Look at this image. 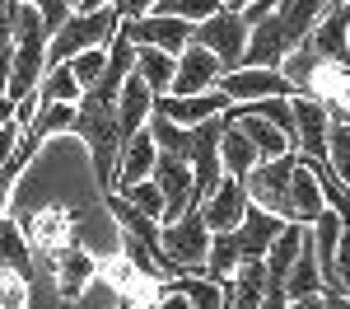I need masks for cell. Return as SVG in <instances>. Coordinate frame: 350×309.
Here are the masks:
<instances>
[{
  "label": "cell",
  "mask_w": 350,
  "mask_h": 309,
  "mask_svg": "<svg viewBox=\"0 0 350 309\" xmlns=\"http://www.w3.org/2000/svg\"><path fill=\"white\" fill-rule=\"evenodd\" d=\"M290 112H295L290 150L304 155V160H327V127H332V117L323 112V103H313L308 94H290Z\"/></svg>",
  "instance_id": "7"
},
{
  "label": "cell",
  "mask_w": 350,
  "mask_h": 309,
  "mask_svg": "<svg viewBox=\"0 0 350 309\" xmlns=\"http://www.w3.org/2000/svg\"><path fill=\"white\" fill-rule=\"evenodd\" d=\"M38 103H80V84L70 75V66H47L38 80Z\"/></svg>",
  "instance_id": "28"
},
{
  "label": "cell",
  "mask_w": 350,
  "mask_h": 309,
  "mask_svg": "<svg viewBox=\"0 0 350 309\" xmlns=\"http://www.w3.org/2000/svg\"><path fill=\"white\" fill-rule=\"evenodd\" d=\"M70 5H75V0H70Z\"/></svg>",
  "instance_id": "49"
},
{
  "label": "cell",
  "mask_w": 350,
  "mask_h": 309,
  "mask_svg": "<svg viewBox=\"0 0 350 309\" xmlns=\"http://www.w3.org/2000/svg\"><path fill=\"white\" fill-rule=\"evenodd\" d=\"M126 309H135V305H126Z\"/></svg>",
  "instance_id": "48"
},
{
  "label": "cell",
  "mask_w": 350,
  "mask_h": 309,
  "mask_svg": "<svg viewBox=\"0 0 350 309\" xmlns=\"http://www.w3.org/2000/svg\"><path fill=\"white\" fill-rule=\"evenodd\" d=\"M346 47H350V33H346Z\"/></svg>",
  "instance_id": "46"
},
{
  "label": "cell",
  "mask_w": 350,
  "mask_h": 309,
  "mask_svg": "<svg viewBox=\"0 0 350 309\" xmlns=\"http://www.w3.org/2000/svg\"><path fill=\"white\" fill-rule=\"evenodd\" d=\"M332 5H336V0H275V10H271V14H275L280 38H285V47H290V52H295L308 33H313V24L323 19Z\"/></svg>",
  "instance_id": "11"
},
{
  "label": "cell",
  "mask_w": 350,
  "mask_h": 309,
  "mask_svg": "<svg viewBox=\"0 0 350 309\" xmlns=\"http://www.w3.org/2000/svg\"><path fill=\"white\" fill-rule=\"evenodd\" d=\"M103 5H112V0H75L70 10H75V14H94V10H103Z\"/></svg>",
  "instance_id": "40"
},
{
  "label": "cell",
  "mask_w": 350,
  "mask_h": 309,
  "mask_svg": "<svg viewBox=\"0 0 350 309\" xmlns=\"http://www.w3.org/2000/svg\"><path fill=\"white\" fill-rule=\"evenodd\" d=\"M117 258H126V267H131L140 281H150V286H163L168 277H178L159 244H145V239H135L126 230H122V253H117Z\"/></svg>",
  "instance_id": "17"
},
{
  "label": "cell",
  "mask_w": 350,
  "mask_h": 309,
  "mask_svg": "<svg viewBox=\"0 0 350 309\" xmlns=\"http://www.w3.org/2000/svg\"><path fill=\"white\" fill-rule=\"evenodd\" d=\"M122 197L131 201V206H140L145 216H154V221H163V193L154 178H140V183H131V188H122Z\"/></svg>",
  "instance_id": "33"
},
{
  "label": "cell",
  "mask_w": 350,
  "mask_h": 309,
  "mask_svg": "<svg viewBox=\"0 0 350 309\" xmlns=\"http://www.w3.org/2000/svg\"><path fill=\"white\" fill-rule=\"evenodd\" d=\"M173 71H178V56L159 52V47H135V75L150 84V94H154V99H159V94H168Z\"/></svg>",
  "instance_id": "23"
},
{
  "label": "cell",
  "mask_w": 350,
  "mask_h": 309,
  "mask_svg": "<svg viewBox=\"0 0 350 309\" xmlns=\"http://www.w3.org/2000/svg\"><path fill=\"white\" fill-rule=\"evenodd\" d=\"M252 201H247V188H243V178H219V188L196 211H201V221H206V230L211 234H224V230H239V221H243V211H247Z\"/></svg>",
  "instance_id": "10"
},
{
  "label": "cell",
  "mask_w": 350,
  "mask_h": 309,
  "mask_svg": "<svg viewBox=\"0 0 350 309\" xmlns=\"http://www.w3.org/2000/svg\"><path fill=\"white\" fill-rule=\"evenodd\" d=\"M336 281L350 286V225L341 221V239H336Z\"/></svg>",
  "instance_id": "36"
},
{
  "label": "cell",
  "mask_w": 350,
  "mask_h": 309,
  "mask_svg": "<svg viewBox=\"0 0 350 309\" xmlns=\"http://www.w3.org/2000/svg\"><path fill=\"white\" fill-rule=\"evenodd\" d=\"M150 309H191V305L178 295V291H173V286H168V281H163V286H159V300H154Z\"/></svg>",
  "instance_id": "39"
},
{
  "label": "cell",
  "mask_w": 350,
  "mask_h": 309,
  "mask_svg": "<svg viewBox=\"0 0 350 309\" xmlns=\"http://www.w3.org/2000/svg\"><path fill=\"white\" fill-rule=\"evenodd\" d=\"M323 309H350V295L341 291V295H323Z\"/></svg>",
  "instance_id": "42"
},
{
  "label": "cell",
  "mask_w": 350,
  "mask_h": 309,
  "mask_svg": "<svg viewBox=\"0 0 350 309\" xmlns=\"http://www.w3.org/2000/svg\"><path fill=\"white\" fill-rule=\"evenodd\" d=\"M191 42H201L206 52H215L219 71H239L243 47H247V19H243L239 10H224V5H219L211 19L191 24Z\"/></svg>",
  "instance_id": "4"
},
{
  "label": "cell",
  "mask_w": 350,
  "mask_h": 309,
  "mask_svg": "<svg viewBox=\"0 0 350 309\" xmlns=\"http://www.w3.org/2000/svg\"><path fill=\"white\" fill-rule=\"evenodd\" d=\"M19 136H24V127H19V122H14V117H10V122H5V127H0V164H5V160H10V150H14V145H19Z\"/></svg>",
  "instance_id": "37"
},
{
  "label": "cell",
  "mask_w": 350,
  "mask_h": 309,
  "mask_svg": "<svg viewBox=\"0 0 350 309\" xmlns=\"http://www.w3.org/2000/svg\"><path fill=\"white\" fill-rule=\"evenodd\" d=\"M24 5H33V10L42 14L47 33H56V28L66 24V14H70V0H24Z\"/></svg>",
  "instance_id": "34"
},
{
  "label": "cell",
  "mask_w": 350,
  "mask_h": 309,
  "mask_svg": "<svg viewBox=\"0 0 350 309\" xmlns=\"http://www.w3.org/2000/svg\"><path fill=\"white\" fill-rule=\"evenodd\" d=\"M122 38H131L135 47H159V52L178 56L191 42V24L150 10V14H140V19H122Z\"/></svg>",
  "instance_id": "6"
},
{
  "label": "cell",
  "mask_w": 350,
  "mask_h": 309,
  "mask_svg": "<svg viewBox=\"0 0 350 309\" xmlns=\"http://www.w3.org/2000/svg\"><path fill=\"white\" fill-rule=\"evenodd\" d=\"M150 5H154V0H112V10H117L122 19H140V14H150Z\"/></svg>",
  "instance_id": "38"
},
{
  "label": "cell",
  "mask_w": 350,
  "mask_h": 309,
  "mask_svg": "<svg viewBox=\"0 0 350 309\" xmlns=\"http://www.w3.org/2000/svg\"><path fill=\"white\" fill-rule=\"evenodd\" d=\"M10 117H14V99H0V127H5Z\"/></svg>",
  "instance_id": "44"
},
{
  "label": "cell",
  "mask_w": 350,
  "mask_h": 309,
  "mask_svg": "<svg viewBox=\"0 0 350 309\" xmlns=\"http://www.w3.org/2000/svg\"><path fill=\"white\" fill-rule=\"evenodd\" d=\"M346 10H350V0H346Z\"/></svg>",
  "instance_id": "47"
},
{
  "label": "cell",
  "mask_w": 350,
  "mask_h": 309,
  "mask_svg": "<svg viewBox=\"0 0 350 309\" xmlns=\"http://www.w3.org/2000/svg\"><path fill=\"white\" fill-rule=\"evenodd\" d=\"M150 108H154V94H150V84L140 80L131 66V75L117 89V132H122V145H126V136H135L150 122Z\"/></svg>",
  "instance_id": "13"
},
{
  "label": "cell",
  "mask_w": 350,
  "mask_h": 309,
  "mask_svg": "<svg viewBox=\"0 0 350 309\" xmlns=\"http://www.w3.org/2000/svg\"><path fill=\"white\" fill-rule=\"evenodd\" d=\"M285 295L290 300H304V295H323V272H318V258H313V244L304 239L295 267L285 272Z\"/></svg>",
  "instance_id": "24"
},
{
  "label": "cell",
  "mask_w": 350,
  "mask_h": 309,
  "mask_svg": "<svg viewBox=\"0 0 350 309\" xmlns=\"http://www.w3.org/2000/svg\"><path fill=\"white\" fill-rule=\"evenodd\" d=\"M327 164H332V173L350 188V127L346 122H332V127H327Z\"/></svg>",
  "instance_id": "31"
},
{
  "label": "cell",
  "mask_w": 350,
  "mask_h": 309,
  "mask_svg": "<svg viewBox=\"0 0 350 309\" xmlns=\"http://www.w3.org/2000/svg\"><path fill=\"white\" fill-rule=\"evenodd\" d=\"M285 38H280V24H275V14H262L257 24H247V47H243V66H271V71H280V61H285Z\"/></svg>",
  "instance_id": "16"
},
{
  "label": "cell",
  "mask_w": 350,
  "mask_h": 309,
  "mask_svg": "<svg viewBox=\"0 0 350 309\" xmlns=\"http://www.w3.org/2000/svg\"><path fill=\"white\" fill-rule=\"evenodd\" d=\"M159 249L173 262V272H201L206 267V253H211V230L201 221V211L187 206L178 221L159 225Z\"/></svg>",
  "instance_id": "3"
},
{
  "label": "cell",
  "mask_w": 350,
  "mask_h": 309,
  "mask_svg": "<svg viewBox=\"0 0 350 309\" xmlns=\"http://www.w3.org/2000/svg\"><path fill=\"white\" fill-rule=\"evenodd\" d=\"M0 272L19 277L24 286L33 281V249H28V234L10 221L5 211H0Z\"/></svg>",
  "instance_id": "19"
},
{
  "label": "cell",
  "mask_w": 350,
  "mask_h": 309,
  "mask_svg": "<svg viewBox=\"0 0 350 309\" xmlns=\"http://www.w3.org/2000/svg\"><path fill=\"white\" fill-rule=\"evenodd\" d=\"M224 10H243V5H252V0H219Z\"/></svg>",
  "instance_id": "45"
},
{
  "label": "cell",
  "mask_w": 350,
  "mask_h": 309,
  "mask_svg": "<svg viewBox=\"0 0 350 309\" xmlns=\"http://www.w3.org/2000/svg\"><path fill=\"white\" fill-rule=\"evenodd\" d=\"M66 132H75V103H38L33 122L24 127V136H33L38 145L52 136H66Z\"/></svg>",
  "instance_id": "22"
},
{
  "label": "cell",
  "mask_w": 350,
  "mask_h": 309,
  "mask_svg": "<svg viewBox=\"0 0 350 309\" xmlns=\"http://www.w3.org/2000/svg\"><path fill=\"white\" fill-rule=\"evenodd\" d=\"M150 178L159 183V193H163V221H178L183 211L191 206V164L183 160V155H154V169H150Z\"/></svg>",
  "instance_id": "9"
},
{
  "label": "cell",
  "mask_w": 350,
  "mask_h": 309,
  "mask_svg": "<svg viewBox=\"0 0 350 309\" xmlns=\"http://www.w3.org/2000/svg\"><path fill=\"white\" fill-rule=\"evenodd\" d=\"M346 33H350V10H346V0H336V5L327 10L323 19L313 24V33H308L304 42H308V47H313L318 56H327V61H350Z\"/></svg>",
  "instance_id": "14"
},
{
  "label": "cell",
  "mask_w": 350,
  "mask_h": 309,
  "mask_svg": "<svg viewBox=\"0 0 350 309\" xmlns=\"http://www.w3.org/2000/svg\"><path fill=\"white\" fill-rule=\"evenodd\" d=\"M280 230H285L280 216H271V211H262V206H247V211H243V221H239V230H234L239 253H243V258H262Z\"/></svg>",
  "instance_id": "18"
},
{
  "label": "cell",
  "mask_w": 350,
  "mask_h": 309,
  "mask_svg": "<svg viewBox=\"0 0 350 309\" xmlns=\"http://www.w3.org/2000/svg\"><path fill=\"white\" fill-rule=\"evenodd\" d=\"M5 89H10V52H0V99H5Z\"/></svg>",
  "instance_id": "41"
},
{
  "label": "cell",
  "mask_w": 350,
  "mask_h": 309,
  "mask_svg": "<svg viewBox=\"0 0 350 309\" xmlns=\"http://www.w3.org/2000/svg\"><path fill=\"white\" fill-rule=\"evenodd\" d=\"M243 253H239V239H234V230H224V234H211V253H206V267H201V277L211 281H229L239 272Z\"/></svg>",
  "instance_id": "26"
},
{
  "label": "cell",
  "mask_w": 350,
  "mask_h": 309,
  "mask_svg": "<svg viewBox=\"0 0 350 309\" xmlns=\"http://www.w3.org/2000/svg\"><path fill=\"white\" fill-rule=\"evenodd\" d=\"M117 28H122V14H117L112 5L94 10V14H75V10H70V14H66V24L47 38V66H61V61H70L75 52H84V47L108 42Z\"/></svg>",
  "instance_id": "2"
},
{
  "label": "cell",
  "mask_w": 350,
  "mask_h": 309,
  "mask_svg": "<svg viewBox=\"0 0 350 309\" xmlns=\"http://www.w3.org/2000/svg\"><path fill=\"white\" fill-rule=\"evenodd\" d=\"M262 155H257V145L243 136L234 122H224V132H219V164H224V173L229 178H247V169L257 164Z\"/></svg>",
  "instance_id": "21"
},
{
  "label": "cell",
  "mask_w": 350,
  "mask_h": 309,
  "mask_svg": "<svg viewBox=\"0 0 350 309\" xmlns=\"http://www.w3.org/2000/svg\"><path fill=\"white\" fill-rule=\"evenodd\" d=\"M219 61L215 52H206L201 42H187L183 52H178V71H173V84H168V94H178V99H187V94H211L219 84Z\"/></svg>",
  "instance_id": "8"
},
{
  "label": "cell",
  "mask_w": 350,
  "mask_h": 309,
  "mask_svg": "<svg viewBox=\"0 0 350 309\" xmlns=\"http://www.w3.org/2000/svg\"><path fill=\"white\" fill-rule=\"evenodd\" d=\"M229 108V99L211 89V94H187V99H178V94H159L154 99V112H163L168 122H178V127H196V122H206V117H219V112Z\"/></svg>",
  "instance_id": "12"
},
{
  "label": "cell",
  "mask_w": 350,
  "mask_h": 309,
  "mask_svg": "<svg viewBox=\"0 0 350 309\" xmlns=\"http://www.w3.org/2000/svg\"><path fill=\"white\" fill-rule=\"evenodd\" d=\"M154 14H173V19H187V24H201L219 10V0H154L150 5Z\"/></svg>",
  "instance_id": "32"
},
{
  "label": "cell",
  "mask_w": 350,
  "mask_h": 309,
  "mask_svg": "<svg viewBox=\"0 0 350 309\" xmlns=\"http://www.w3.org/2000/svg\"><path fill=\"white\" fill-rule=\"evenodd\" d=\"M24 281L10 277V272H0V309H24Z\"/></svg>",
  "instance_id": "35"
},
{
  "label": "cell",
  "mask_w": 350,
  "mask_h": 309,
  "mask_svg": "<svg viewBox=\"0 0 350 309\" xmlns=\"http://www.w3.org/2000/svg\"><path fill=\"white\" fill-rule=\"evenodd\" d=\"M295 164H299L295 150H285V155H275V160H257V164L247 169V178H243L247 201L262 206V211H271V216H280V221H295V201H290Z\"/></svg>",
  "instance_id": "1"
},
{
  "label": "cell",
  "mask_w": 350,
  "mask_h": 309,
  "mask_svg": "<svg viewBox=\"0 0 350 309\" xmlns=\"http://www.w3.org/2000/svg\"><path fill=\"white\" fill-rule=\"evenodd\" d=\"M290 309H323V295H304V300H290Z\"/></svg>",
  "instance_id": "43"
},
{
  "label": "cell",
  "mask_w": 350,
  "mask_h": 309,
  "mask_svg": "<svg viewBox=\"0 0 350 309\" xmlns=\"http://www.w3.org/2000/svg\"><path fill=\"white\" fill-rule=\"evenodd\" d=\"M126 305H131V295H126V291H122L112 277L94 272V277H89V286H84V291L66 309H126Z\"/></svg>",
  "instance_id": "25"
},
{
  "label": "cell",
  "mask_w": 350,
  "mask_h": 309,
  "mask_svg": "<svg viewBox=\"0 0 350 309\" xmlns=\"http://www.w3.org/2000/svg\"><path fill=\"white\" fill-rule=\"evenodd\" d=\"M290 201H295V221L299 225H313L327 211V197H323V188H318V173L308 169L304 155H299L295 178H290Z\"/></svg>",
  "instance_id": "20"
},
{
  "label": "cell",
  "mask_w": 350,
  "mask_h": 309,
  "mask_svg": "<svg viewBox=\"0 0 350 309\" xmlns=\"http://www.w3.org/2000/svg\"><path fill=\"white\" fill-rule=\"evenodd\" d=\"M38 150H42V145H38L33 136H19V145L10 150V160L0 164V211L10 206V193H14V183H19V173L38 160Z\"/></svg>",
  "instance_id": "29"
},
{
  "label": "cell",
  "mask_w": 350,
  "mask_h": 309,
  "mask_svg": "<svg viewBox=\"0 0 350 309\" xmlns=\"http://www.w3.org/2000/svg\"><path fill=\"white\" fill-rule=\"evenodd\" d=\"M145 132H150V140L159 145L163 155H183V160H187V150H191V127H178V122H168L163 112L150 108V122H145Z\"/></svg>",
  "instance_id": "27"
},
{
  "label": "cell",
  "mask_w": 350,
  "mask_h": 309,
  "mask_svg": "<svg viewBox=\"0 0 350 309\" xmlns=\"http://www.w3.org/2000/svg\"><path fill=\"white\" fill-rule=\"evenodd\" d=\"M215 89L229 99V103H252V99H290V94H295V89H290V80H285L280 71H271V66H239V71H224Z\"/></svg>",
  "instance_id": "5"
},
{
  "label": "cell",
  "mask_w": 350,
  "mask_h": 309,
  "mask_svg": "<svg viewBox=\"0 0 350 309\" xmlns=\"http://www.w3.org/2000/svg\"><path fill=\"white\" fill-rule=\"evenodd\" d=\"M70 75H75V84H80V94L89 89V84L103 75V66H108V42H98V47H84V52H75L70 61Z\"/></svg>",
  "instance_id": "30"
},
{
  "label": "cell",
  "mask_w": 350,
  "mask_h": 309,
  "mask_svg": "<svg viewBox=\"0 0 350 309\" xmlns=\"http://www.w3.org/2000/svg\"><path fill=\"white\" fill-rule=\"evenodd\" d=\"M154 155H159V145L150 140L145 127H140L135 136H126L122 155H117V173H112V193H122V188H131V183H140V178H150Z\"/></svg>",
  "instance_id": "15"
}]
</instances>
